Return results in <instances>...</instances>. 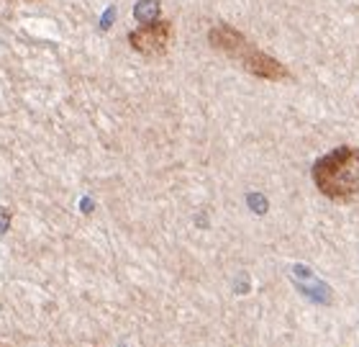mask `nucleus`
Returning a JSON list of instances; mask_svg holds the SVG:
<instances>
[{
  "mask_svg": "<svg viewBox=\"0 0 359 347\" xmlns=\"http://www.w3.org/2000/svg\"><path fill=\"white\" fill-rule=\"evenodd\" d=\"M8 221H11V219H8L6 214H0V234H3L8 229Z\"/></svg>",
  "mask_w": 359,
  "mask_h": 347,
  "instance_id": "nucleus-8",
  "label": "nucleus"
},
{
  "mask_svg": "<svg viewBox=\"0 0 359 347\" xmlns=\"http://www.w3.org/2000/svg\"><path fill=\"white\" fill-rule=\"evenodd\" d=\"M313 183L323 196L359 206V150L339 147L313 165Z\"/></svg>",
  "mask_w": 359,
  "mask_h": 347,
  "instance_id": "nucleus-1",
  "label": "nucleus"
},
{
  "mask_svg": "<svg viewBox=\"0 0 359 347\" xmlns=\"http://www.w3.org/2000/svg\"><path fill=\"white\" fill-rule=\"evenodd\" d=\"M210 44L221 49L224 54H229V57H233V60H239L252 75L262 77V80H287L290 77L283 62L259 52L257 46H252L247 39L241 37L239 31L229 29V26H218V29L210 31Z\"/></svg>",
  "mask_w": 359,
  "mask_h": 347,
  "instance_id": "nucleus-2",
  "label": "nucleus"
},
{
  "mask_svg": "<svg viewBox=\"0 0 359 347\" xmlns=\"http://www.w3.org/2000/svg\"><path fill=\"white\" fill-rule=\"evenodd\" d=\"M134 13H136V18H139V21L149 23V21H154V18H157L159 3H157V0H142V3L134 8Z\"/></svg>",
  "mask_w": 359,
  "mask_h": 347,
  "instance_id": "nucleus-5",
  "label": "nucleus"
},
{
  "mask_svg": "<svg viewBox=\"0 0 359 347\" xmlns=\"http://www.w3.org/2000/svg\"><path fill=\"white\" fill-rule=\"evenodd\" d=\"M249 206H252V211H259V214L267 211V201L262 196H249Z\"/></svg>",
  "mask_w": 359,
  "mask_h": 347,
  "instance_id": "nucleus-6",
  "label": "nucleus"
},
{
  "mask_svg": "<svg viewBox=\"0 0 359 347\" xmlns=\"http://www.w3.org/2000/svg\"><path fill=\"white\" fill-rule=\"evenodd\" d=\"M128 39H131V46L139 54L154 57V54H162L167 49L170 39H172V26H170V21H149L144 29L134 31Z\"/></svg>",
  "mask_w": 359,
  "mask_h": 347,
  "instance_id": "nucleus-3",
  "label": "nucleus"
},
{
  "mask_svg": "<svg viewBox=\"0 0 359 347\" xmlns=\"http://www.w3.org/2000/svg\"><path fill=\"white\" fill-rule=\"evenodd\" d=\"M113 15H116V11H113V8H108V11H105V18H103V29H108V23H111Z\"/></svg>",
  "mask_w": 359,
  "mask_h": 347,
  "instance_id": "nucleus-7",
  "label": "nucleus"
},
{
  "mask_svg": "<svg viewBox=\"0 0 359 347\" xmlns=\"http://www.w3.org/2000/svg\"><path fill=\"white\" fill-rule=\"evenodd\" d=\"M292 275H295V280H298V291L303 296H308L313 303H331V288H329V283L326 280H321V278H316L313 273L308 270L306 265H295L292 268Z\"/></svg>",
  "mask_w": 359,
  "mask_h": 347,
  "instance_id": "nucleus-4",
  "label": "nucleus"
}]
</instances>
